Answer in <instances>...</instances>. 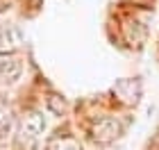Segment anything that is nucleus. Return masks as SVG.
Returning a JSON list of instances; mask_svg holds the SVG:
<instances>
[{
	"label": "nucleus",
	"mask_w": 159,
	"mask_h": 150,
	"mask_svg": "<svg viewBox=\"0 0 159 150\" xmlns=\"http://www.w3.org/2000/svg\"><path fill=\"white\" fill-rule=\"evenodd\" d=\"M123 132H125V127L116 116H102L91 125V139L96 143H111L123 137Z\"/></svg>",
	"instance_id": "obj_1"
},
{
	"label": "nucleus",
	"mask_w": 159,
	"mask_h": 150,
	"mask_svg": "<svg viewBox=\"0 0 159 150\" xmlns=\"http://www.w3.org/2000/svg\"><path fill=\"white\" fill-rule=\"evenodd\" d=\"M25 43V34L18 25H0V55H16Z\"/></svg>",
	"instance_id": "obj_2"
},
{
	"label": "nucleus",
	"mask_w": 159,
	"mask_h": 150,
	"mask_svg": "<svg viewBox=\"0 0 159 150\" xmlns=\"http://www.w3.org/2000/svg\"><path fill=\"white\" fill-rule=\"evenodd\" d=\"M23 75V61L14 55H0V84L11 87Z\"/></svg>",
	"instance_id": "obj_3"
},
{
	"label": "nucleus",
	"mask_w": 159,
	"mask_h": 150,
	"mask_svg": "<svg viewBox=\"0 0 159 150\" xmlns=\"http://www.w3.org/2000/svg\"><path fill=\"white\" fill-rule=\"evenodd\" d=\"M114 93L123 105H136L141 98V84L139 80H118L114 84Z\"/></svg>",
	"instance_id": "obj_4"
},
{
	"label": "nucleus",
	"mask_w": 159,
	"mask_h": 150,
	"mask_svg": "<svg viewBox=\"0 0 159 150\" xmlns=\"http://www.w3.org/2000/svg\"><path fill=\"white\" fill-rule=\"evenodd\" d=\"M18 132L23 134H30V137L39 139L43 132H46V116H43L41 111H27L23 114V118H20V127Z\"/></svg>",
	"instance_id": "obj_5"
},
{
	"label": "nucleus",
	"mask_w": 159,
	"mask_h": 150,
	"mask_svg": "<svg viewBox=\"0 0 159 150\" xmlns=\"http://www.w3.org/2000/svg\"><path fill=\"white\" fill-rule=\"evenodd\" d=\"M125 39L129 41V46H141L143 39H146V32H143V25L139 23V20H125Z\"/></svg>",
	"instance_id": "obj_6"
},
{
	"label": "nucleus",
	"mask_w": 159,
	"mask_h": 150,
	"mask_svg": "<svg viewBox=\"0 0 159 150\" xmlns=\"http://www.w3.org/2000/svg\"><path fill=\"white\" fill-rule=\"evenodd\" d=\"M46 150H84V148L75 137H52L48 141Z\"/></svg>",
	"instance_id": "obj_7"
},
{
	"label": "nucleus",
	"mask_w": 159,
	"mask_h": 150,
	"mask_svg": "<svg viewBox=\"0 0 159 150\" xmlns=\"http://www.w3.org/2000/svg\"><path fill=\"white\" fill-rule=\"evenodd\" d=\"M11 130V111L5 102H0V137H5Z\"/></svg>",
	"instance_id": "obj_8"
}]
</instances>
